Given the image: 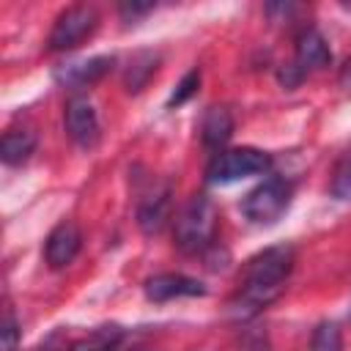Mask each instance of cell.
I'll return each mask as SVG.
<instances>
[{"label":"cell","mask_w":351,"mask_h":351,"mask_svg":"<svg viewBox=\"0 0 351 351\" xmlns=\"http://www.w3.org/2000/svg\"><path fill=\"white\" fill-rule=\"evenodd\" d=\"M121 340V329L118 326H99L90 335L80 337L77 343L69 346V351H112Z\"/></svg>","instance_id":"15"},{"label":"cell","mask_w":351,"mask_h":351,"mask_svg":"<svg viewBox=\"0 0 351 351\" xmlns=\"http://www.w3.org/2000/svg\"><path fill=\"white\" fill-rule=\"evenodd\" d=\"M332 63V52H329V44L326 38L315 30V27H304L299 36H296V52H293V66L307 77L310 71H318V69H326Z\"/></svg>","instance_id":"8"},{"label":"cell","mask_w":351,"mask_h":351,"mask_svg":"<svg viewBox=\"0 0 351 351\" xmlns=\"http://www.w3.org/2000/svg\"><path fill=\"white\" fill-rule=\"evenodd\" d=\"M233 134V118L225 107H208L203 121H200V137L203 145L211 151H219Z\"/></svg>","instance_id":"12"},{"label":"cell","mask_w":351,"mask_h":351,"mask_svg":"<svg viewBox=\"0 0 351 351\" xmlns=\"http://www.w3.org/2000/svg\"><path fill=\"white\" fill-rule=\"evenodd\" d=\"M197 85H200V71H197V69H189V71L181 77V82L176 85V90L170 93L167 107H178V104H184L189 96L197 93Z\"/></svg>","instance_id":"18"},{"label":"cell","mask_w":351,"mask_h":351,"mask_svg":"<svg viewBox=\"0 0 351 351\" xmlns=\"http://www.w3.org/2000/svg\"><path fill=\"white\" fill-rule=\"evenodd\" d=\"M291 269H293V250L288 244H274V247H266L258 255H252L244 263V271L239 280V293L230 302L233 315L252 318L266 304H271L285 291Z\"/></svg>","instance_id":"1"},{"label":"cell","mask_w":351,"mask_h":351,"mask_svg":"<svg viewBox=\"0 0 351 351\" xmlns=\"http://www.w3.org/2000/svg\"><path fill=\"white\" fill-rule=\"evenodd\" d=\"M145 296L151 302H170L181 296H206V285L186 274H156L145 282Z\"/></svg>","instance_id":"10"},{"label":"cell","mask_w":351,"mask_h":351,"mask_svg":"<svg viewBox=\"0 0 351 351\" xmlns=\"http://www.w3.org/2000/svg\"><path fill=\"white\" fill-rule=\"evenodd\" d=\"M217 206L211 197L206 195H195L184 208L181 214L176 217V230H173V239H176V247L186 255H195V252H203L211 247L214 241V230H217Z\"/></svg>","instance_id":"2"},{"label":"cell","mask_w":351,"mask_h":351,"mask_svg":"<svg viewBox=\"0 0 351 351\" xmlns=\"http://www.w3.org/2000/svg\"><path fill=\"white\" fill-rule=\"evenodd\" d=\"M96 27H99V14L93 5H71L58 14L47 44L52 52H66V49L80 47L85 38H90Z\"/></svg>","instance_id":"5"},{"label":"cell","mask_w":351,"mask_h":351,"mask_svg":"<svg viewBox=\"0 0 351 351\" xmlns=\"http://www.w3.org/2000/svg\"><path fill=\"white\" fill-rule=\"evenodd\" d=\"M167 217H170V189L162 184L159 189L148 192L140 200V206H137V225H140V230L145 236H154V233H159L165 228Z\"/></svg>","instance_id":"11"},{"label":"cell","mask_w":351,"mask_h":351,"mask_svg":"<svg viewBox=\"0 0 351 351\" xmlns=\"http://www.w3.org/2000/svg\"><path fill=\"white\" fill-rule=\"evenodd\" d=\"M121 16L126 19V22H134L137 16H143V14H148V11H154V3H137V0H132V3H121Z\"/></svg>","instance_id":"20"},{"label":"cell","mask_w":351,"mask_h":351,"mask_svg":"<svg viewBox=\"0 0 351 351\" xmlns=\"http://www.w3.org/2000/svg\"><path fill=\"white\" fill-rule=\"evenodd\" d=\"M291 184L280 176H269L241 200V211L255 225H274L291 206Z\"/></svg>","instance_id":"3"},{"label":"cell","mask_w":351,"mask_h":351,"mask_svg":"<svg viewBox=\"0 0 351 351\" xmlns=\"http://www.w3.org/2000/svg\"><path fill=\"white\" fill-rule=\"evenodd\" d=\"M36 151V132L33 129H8L0 143V156L5 165H22Z\"/></svg>","instance_id":"13"},{"label":"cell","mask_w":351,"mask_h":351,"mask_svg":"<svg viewBox=\"0 0 351 351\" xmlns=\"http://www.w3.org/2000/svg\"><path fill=\"white\" fill-rule=\"evenodd\" d=\"M63 123H66V134H69L80 148H96V145H99L101 126H99V115H96L90 99H85V96H71V99L66 101Z\"/></svg>","instance_id":"6"},{"label":"cell","mask_w":351,"mask_h":351,"mask_svg":"<svg viewBox=\"0 0 351 351\" xmlns=\"http://www.w3.org/2000/svg\"><path fill=\"white\" fill-rule=\"evenodd\" d=\"M156 63H159V55H154V52H137L132 60H129V66H126V74H123V85H126V90L129 93H137V90H143L145 88V82L151 80V74L156 71Z\"/></svg>","instance_id":"14"},{"label":"cell","mask_w":351,"mask_h":351,"mask_svg":"<svg viewBox=\"0 0 351 351\" xmlns=\"http://www.w3.org/2000/svg\"><path fill=\"white\" fill-rule=\"evenodd\" d=\"M329 192L335 200H351V151L335 165Z\"/></svg>","instance_id":"17"},{"label":"cell","mask_w":351,"mask_h":351,"mask_svg":"<svg viewBox=\"0 0 351 351\" xmlns=\"http://www.w3.org/2000/svg\"><path fill=\"white\" fill-rule=\"evenodd\" d=\"M80 247H82V233H80L77 222L63 219L49 230V236L44 241V258H47L49 269H63L77 258Z\"/></svg>","instance_id":"7"},{"label":"cell","mask_w":351,"mask_h":351,"mask_svg":"<svg viewBox=\"0 0 351 351\" xmlns=\"http://www.w3.org/2000/svg\"><path fill=\"white\" fill-rule=\"evenodd\" d=\"M271 167V156L258 151V148H230V151H219L211 165H208V181L211 184H233L241 181L247 176H258L266 173Z\"/></svg>","instance_id":"4"},{"label":"cell","mask_w":351,"mask_h":351,"mask_svg":"<svg viewBox=\"0 0 351 351\" xmlns=\"http://www.w3.org/2000/svg\"><path fill=\"white\" fill-rule=\"evenodd\" d=\"M340 88L351 93V58L346 60V66L340 69Z\"/></svg>","instance_id":"21"},{"label":"cell","mask_w":351,"mask_h":351,"mask_svg":"<svg viewBox=\"0 0 351 351\" xmlns=\"http://www.w3.org/2000/svg\"><path fill=\"white\" fill-rule=\"evenodd\" d=\"M16 340H19V324H16L14 313L5 310V318H3V351H16Z\"/></svg>","instance_id":"19"},{"label":"cell","mask_w":351,"mask_h":351,"mask_svg":"<svg viewBox=\"0 0 351 351\" xmlns=\"http://www.w3.org/2000/svg\"><path fill=\"white\" fill-rule=\"evenodd\" d=\"M310 351H343V337H340V326L335 321H321L313 332L310 340Z\"/></svg>","instance_id":"16"},{"label":"cell","mask_w":351,"mask_h":351,"mask_svg":"<svg viewBox=\"0 0 351 351\" xmlns=\"http://www.w3.org/2000/svg\"><path fill=\"white\" fill-rule=\"evenodd\" d=\"M112 63H115L112 55H96V58H85V60H71V63H63L55 71V80L60 85H66V88H85V85L99 82L112 69Z\"/></svg>","instance_id":"9"}]
</instances>
